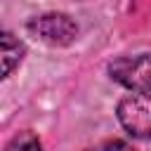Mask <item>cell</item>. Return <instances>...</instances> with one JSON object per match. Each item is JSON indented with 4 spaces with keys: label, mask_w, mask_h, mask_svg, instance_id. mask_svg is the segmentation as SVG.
Returning a JSON list of instances; mask_svg holds the SVG:
<instances>
[{
    "label": "cell",
    "mask_w": 151,
    "mask_h": 151,
    "mask_svg": "<svg viewBox=\"0 0 151 151\" xmlns=\"http://www.w3.org/2000/svg\"><path fill=\"white\" fill-rule=\"evenodd\" d=\"M109 76L130 92H151V54L120 57L109 64Z\"/></svg>",
    "instance_id": "cell-3"
},
{
    "label": "cell",
    "mask_w": 151,
    "mask_h": 151,
    "mask_svg": "<svg viewBox=\"0 0 151 151\" xmlns=\"http://www.w3.org/2000/svg\"><path fill=\"white\" fill-rule=\"evenodd\" d=\"M118 123L132 137L149 139L151 137V92H132L130 97L118 101L116 109Z\"/></svg>",
    "instance_id": "cell-2"
},
{
    "label": "cell",
    "mask_w": 151,
    "mask_h": 151,
    "mask_svg": "<svg viewBox=\"0 0 151 151\" xmlns=\"http://www.w3.org/2000/svg\"><path fill=\"white\" fill-rule=\"evenodd\" d=\"M87 151H137V149L132 144L123 142V139H109V142H101V144H97Z\"/></svg>",
    "instance_id": "cell-6"
},
{
    "label": "cell",
    "mask_w": 151,
    "mask_h": 151,
    "mask_svg": "<svg viewBox=\"0 0 151 151\" xmlns=\"http://www.w3.org/2000/svg\"><path fill=\"white\" fill-rule=\"evenodd\" d=\"M5 151H40V139L31 130H24L7 142Z\"/></svg>",
    "instance_id": "cell-5"
},
{
    "label": "cell",
    "mask_w": 151,
    "mask_h": 151,
    "mask_svg": "<svg viewBox=\"0 0 151 151\" xmlns=\"http://www.w3.org/2000/svg\"><path fill=\"white\" fill-rule=\"evenodd\" d=\"M0 47H2V76L9 78L12 71L21 64L24 54H26V47L19 38H14L9 31H5L0 35Z\"/></svg>",
    "instance_id": "cell-4"
},
{
    "label": "cell",
    "mask_w": 151,
    "mask_h": 151,
    "mask_svg": "<svg viewBox=\"0 0 151 151\" xmlns=\"http://www.w3.org/2000/svg\"><path fill=\"white\" fill-rule=\"evenodd\" d=\"M26 28L45 45L50 47H66L78 38V26L76 21L64 14V12H47L40 17H33Z\"/></svg>",
    "instance_id": "cell-1"
}]
</instances>
